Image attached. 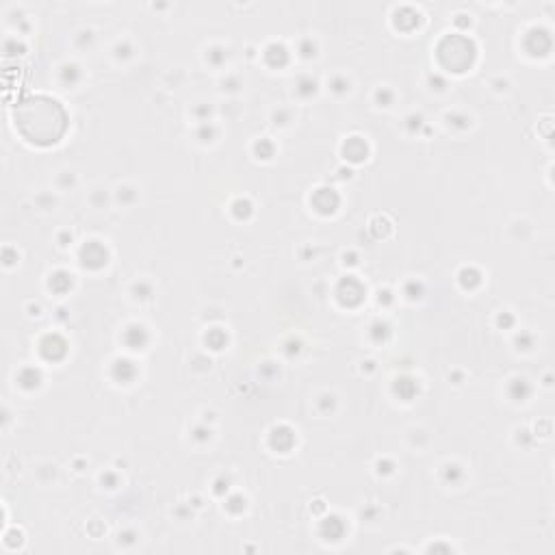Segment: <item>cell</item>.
<instances>
[{"label": "cell", "mask_w": 555, "mask_h": 555, "mask_svg": "<svg viewBox=\"0 0 555 555\" xmlns=\"http://www.w3.org/2000/svg\"><path fill=\"white\" fill-rule=\"evenodd\" d=\"M17 126L28 141L35 143H54L65 132V111L50 98H30L22 102L15 111Z\"/></svg>", "instance_id": "cell-1"}]
</instances>
